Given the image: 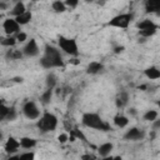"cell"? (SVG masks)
<instances>
[{
    "label": "cell",
    "instance_id": "33",
    "mask_svg": "<svg viewBox=\"0 0 160 160\" xmlns=\"http://www.w3.org/2000/svg\"><path fill=\"white\" fill-rule=\"evenodd\" d=\"M68 140H69V135L65 134V132H62V134H60V135L58 136V141H59L60 144H65Z\"/></svg>",
    "mask_w": 160,
    "mask_h": 160
},
{
    "label": "cell",
    "instance_id": "24",
    "mask_svg": "<svg viewBox=\"0 0 160 160\" xmlns=\"http://www.w3.org/2000/svg\"><path fill=\"white\" fill-rule=\"evenodd\" d=\"M22 56H24L22 51H19V50H9L6 52V58L10 60H18V59H21Z\"/></svg>",
    "mask_w": 160,
    "mask_h": 160
},
{
    "label": "cell",
    "instance_id": "18",
    "mask_svg": "<svg viewBox=\"0 0 160 160\" xmlns=\"http://www.w3.org/2000/svg\"><path fill=\"white\" fill-rule=\"evenodd\" d=\"M145 10L146 12H156L160 10V1L155 0H148L145 1Z\"/></svg>",
    "mask_w": 160,
    "mask_h": 160
},
{
    "label": "cell",
    "instance_id": "31",
    "mask_svg": "<svg viewBox=\"0 0 160 160\" xmlns=\"http://www.w3.org/2000/svg\"><path fill=\"white\" fill-rule=\"evenodd\" d=\"M15 39H16V42H24V41L28 39V35H26V32L19 31V32L15 35Z\"/></svg>",
    "mask_w": 160,
    "mask_h": 160
},
{
    "label": "cell",
    "instance_id": "29",
    "mask_svg": "<svg viewBox=\"0 0 160 160\" xmlns=\"http://www.w3.org/2000/svg\"><path fill=\"white\" fill-rule=\"evenodd\" d=\"M19 160H35V154L32 151L24 152V154L19 155Z\"/></svg>",
    "mask_w": 160,
    "mask_h": 160
},
{
    "label": "cell",
    "instance_id": "30",
    "mask_svg": "<svg viewBox=\"0 0 160 160\" xmlns=\"http://www.w3.org/2000/svg\"><path fill=\"white\" fill-rule=\"evenodd\" d=\"M16 110L14 109V108H10V110H9V112H8V115H6V118H5V120H8V121H12V120H15L16 119Z\"/></svg>",
    "mask_w": 160,
    "mask_h": 160
},
{
    "label": "cell",
    "instance_id": "44",
    "mask_svg": "<svg viewBox=\"0 0 160 160\" xmlns=\"http://www.w3.org/2000/svg\"><path fill=\"white\" fill-rule=\"evenodd\" d=\"M2 138H4V135H2V132L0 131V140H2Z\"/></svg>",
    "mask_w": 160,
    "mask_h": 160
},
{
    "label": "cell",
    "instance_id": "25",
    "mask_svg": "<svg viewBox=\"0 0 160 160\" xmlns=\"http://www.w3.org/2000/svg\"><path fill=\"white\" fill-rule=\"evenodd\" d=\"M51 98H52V89H46V90L42 92L40 100H41L42 104H49L50 100H51Z\"/></svg>",
    "mask_w": 160,
    "mask_h": 160
},
{
    "label": "cell",
    "instance_id": "3",
    "mask_svg": "<svg viewBox=\"0 0 160 160\" xmlns=\"http://www.w3.org/2000/svg\"><path fill=\"white\" fill-rule=\"evenodd\" d=\"M36 126L39 130H41L42 132H50L54 131L58 126V118L52 114V112H44L42 115H40V118L36 121Z\"/></svg>",
    "mask_w": 160,
    "mask_h": 160
},
{
    "label": "cell",
    "instance_id": "37",
    "mask_svg": "<svg viewBox=\"0 0 160 160\" xmlns=\"http://www.w3.org/2000/svg\"><path fill=\"white\" fill-rule=\"evenodd\" d=\"M128 112H129L130 115H136V109L131 108V109H129V110H128Z\"/></svg>",
    "mask_w": 160,
    "mask_h": 160
},
{
    "label": "cell",
    "instance_id": "14",
    "mask_svg": "<svg viewBox=\"0 0 160 160\" xmlns=\"http://www.w3.org/2000/svg\"><path fill=\"white\" fill-rule=\"evenodd\" d=\"M144 74H145V76H146L148 79H150V80H156V79L160 78V70H159L156 66H150V68L145 69V70H144Z\"/></svg>",
    "mask_w": 160,
    "mask_h": 160
},
{
    "label": "cell",
    "instance_id": "28",
    "mask_svg": "<svg viewBox=\"0 0 160 160\" xmlns=\"http://www.w3.org/2000/svg\"><path fill=\"white\" fill-rule=\"evenodd\" d=\"M158 29H159V26L152 28V29H148V30H144V31H139V34H140L142 38H149V36L154 35V34L158 31Z\"/></svg>",
    "mask_w": 160,
    "mask_h": 160
},
{
    "label": "cell",
    "instance_id": "8",
    "mask_svg": "<svg viewBox=\"0 0 160 160\" xmlns=\"http://www.w3.org/2000/svg\"><path fill=\"white\" fill-rule=\"evenodd\" d=\"M40 52L39 50V46H38V42L35 39H30L25 46L22 48V55L24 56H28V58H34V56H38Z\"/></svg>",
    "mask_w": 160,
    "mask_h": 160
},
{
    "label": "cell",
    "instance_id": "6",
    "mask_svg": "<svg viewBox=\"0 0 160 160\" xmlns=\"http://www.w3.org/2000/svg\"><path fill=\"white\" fill-rule=\"evenodd\" d=\"M22 114L30 120H38L40 118V110L35 101H26L22 105Z\"/></svg>",
    "mask_w": 160,
    "mask_h": 160
},
{
    "label": "cell",
    "instance_id": "32",
    "mask_svg": "<svg viewBox=\"0 0 160 160\" xmlns=\"http://www.w3.org/2000/svg\"><path fill=\"white\" fill-rule=\"evenodd\" d=\"M64 4L66 8H76L79 5V1L78 0H66V1H64Z\"/></svg>",
    "mask_w": 160,
    "mask_h": 160
},
{
    "label": "cell",
    "instance_id": "15",
    "mask_svg": "<svg viewBox=\"0 0 160 160\" xmlns=\"http://www.w3.org/2000/svg\"><path fill=\"white\" fill-rule=\"evenodd\" d=\"M25 11H26V6H25V4L21 2V1H18V2L14 5V8L10 10V15H12L14 18H16V16L24 14Z\"/></svg>",
    "mask_w": 160,
    "mask_h": 160
},
{
    "label": "cell",
    "instance_id": "19",
    "mask_svg": "<svg viewBox=\"0 0 160 160\" xmlns=\"http://www.w3.org/2000/svg\"><path fill=\"white\" fill-rule=\"evenodd\" d=\"M138 29H139V31H144V30H148V29H152V28H156L158 25L152 21V20H150V19H144L142 21H140V22H138Z\"/></svg>",
    "mask_w": 160,
    "mask_h": 160
},
{
    "label": "cell",
    "instance_id": "39",
    "mask_svg": "<svg viewBox=\"0 0 160 160\" xmlns=\"http://www.w3.org/2000/svg\"><path fill=\"white\" fill-rule=\"evenodd\" d=\"M15 82H22V78H19V76H16V78H14L12 79Z\"/></svg>",
    "mask_w": 160,
    "mask_h": 160
},
{
    "label": "cell",
    "instance_id": "40",
    "mask_svg": "<svg viewBox=\"0 0 160 160\" xmlns=\"http://www.w3.org/2000/svg\"><path fill=\"white\" fill-rule=\"evenodd\" d=\"M81 159H82V160H91L92 158H91L90 155H82V156H81Z\"/></svg>",
    "mask_w": 160,
    "mask_h": 160
},
{
    "label": "cell",
    "instance_id": "12",
    "mask_svg": "<svg viewBox=\"0 0 160 160\" xmlns=\"http://www.w3.org/2000/svg\"><path fill=\"white\" fill-rule=\"evenodd\" d=\"M102 69H104V66H102L101 62H99V61H91L88 65V68H86V72L90 74V75H95V74H99Z\"/></svg>",
    "mask_w": 160,
    "mask_h": 160
},
{
    "label": "cell",
    "instance_id": "26",
    "mask_svg": "<svg viewBox=\"0 0 160 160\" xmlns=\"http://www.w3.org/2000/svg\"><path fill=\"white\" fill-rule=\"evenodd\" d=\"M9 110H10V108L6 106L2 100H0V120H5V118H6L8 112H9Z\"/></svg>",
    "mask_w": 160,
    "mask_h": 160
},
{
    "label": "cell",
    "instance_id": "21",
    "mask_svg": "<svg viewBox=\"0 0 160 160\" xmlns=\"http://www.w3.org/2000/svg\"><path fill=\"white\" fill-rule=\"evenodd\" d=\"M45 82H46V88L48 89H54L56 82H58V78L55 76V74L50 72V74L46 75V81Z\"/></svg>",
    "mask_w": 160,
    "mask_h": 160
},
{
    "label": "cell",
    "instance_id": "17",
    "mask_svg": "<svg viewBox=\"0 0 160 160\" xmlns=\"http://www.w3.org/2000/svg\"><path fill=\"white\" fill-rule=\"evenodd\" d=\"M114 124H115L118 128H120V129L126 128L128 124H129V118L125 116V115L118 114V115H115V118H114Z\"/></svg>",
    "mask_w": 160,
    "mask_h": 160
},
{
    "label": "cell",
    "instance_id": "34",
    "mask_svg": "<svg viewBox=\"0 0 160 160\" xmlns=\"http://www.w3.org/2000/svg\"><path fill=\"white\" fill-rule=\"evenodd\" d=\"M160 128V120H155V121H152V130L154 131H158V129Z\"/></svg>",
    "mask_w": 160,
    "mask_h": 160
},
{
    "label": "cell",
    "instance_id": "22",
    "mask_svg": "<svg viewBox=\"0 0 160 160\" xmlns=\"http://www.w3.org/2000/svg\"><path fill=\"white\" fill-rule=\"evenodd\" d=\"M51 8L55 12H64L66 10V6L64 4V1H60V0H56V1H52L51 2Z\"/></svg>",
    "mask_w": 160,
    "mask_h": 160
},
{
    "label": "cell",
    "instance_id": "27",
    "mask_svg": "<svg viewBox=\"0 0 160 160\" xmlns=\"http://www.w3.org/2000/svg\"><path fill=\"white\" fill-rule=\"evenodd\" d=\"M15 44H16V39H15V36L2 38V40H1V45H2V46H14Z\"/></svg>",
    "mask_w": 160,
    "mask_h": 160
},
{
    "label": "cell",
    "instance_id": "16",
    "mask_svg": "<svg viewBox=\"0 0 160 160\" xmlns=\"http://www.w3.org/2000/svg\"><path fill=\"white\" fill-rule=\"evenodd\" d=\"M20 146L24 149H32L34 146H36V140L34 138H29V136H24L19 140Z\"/></svg>",
    "mask_w": 160,
    "mask_h": 160
},
{
    "label": "cell",
    "instance_id": "9",
    "mask_svg": "<svg viewBox=\"0 0 160 160\" xmlns=\"http://www.w3.org/2000/svg\"><path fill=\"white\" fill-rule=\"evenodd\" d=\"M145 132L138 128H131L129 129L125 134H124V139L125 140H131V141H136V140H141L144 138Z\"/></svg>",
    "mask_w": 160,
    "mask_h": 160
},
{
    "label": "cell",
    "instance_id": "23",
    "mask_svg": "<svg viewBox=\"0 0 160 160\" xmlns=\"http://www.w3.org/2000/svg\"><path fill=\"white\" fill-rule=\"evenodd\" d=\"M158 111L156 110H148L145 114H144V120H146V121H150V122H152V121H155L156 119H158Z\"/></svg>",
    "mask_w": 160,
    "mask_h": 160
},
{
    "label": "cell",
    "instance_id": "43",
    "mask_svg": "<svg viewBox=\"0 0 160 160\" xmlns=\"http://www.w3.org/2000/svg\"><path fill=\"white\" fill-rule=\"evenodd\" d=\"M70 62H72V64H79V61H78V59H72V60H70Z\"/></svg>",
    "mask_w": 160,
    "mask_h": 160
},
{
    "label": "cell",
    "instance_id": "38",
    "mask_svg": "<svg viewBox=\"0 0 160 160\" xmlns=\"http://www.w3.org/2000/svg\"><path fill=\"white\" fill-rule=\"evenodd\" d=\"M8 160H19V155H11L8 158Z\"/></svg>",
    "mask_w": 160,
    "mask_h": 160
},
{
    "label": "cell",
    "instance_id": "7",
    "mask_svg": "<svg viewBox=\"0 0 160 160\" xmlns=\"http://www.w3.org/2000/svg\"><path fill=\"white\" fill-rule=\"evenodd\" d=\"M2 29H4V31L8 36H12V35H16L20 31V25L15 21L14 18H8L2 22Z\"/></svg>",
    "mask_w": 160,
    "mask_h": 160
},
{
    "label": "cell",
    "instance_id": "11",
    "mask_svg": "<svg viewBox=\"0 0 160 160\" xmlns=\"http://www.w3.org/2000/svg\"><path fill=\"white\" fill-rule=\"evenodd\" d=\"M15 19V21L21 26V25H26V24H29L30 21H31V19H32V14H31V11H29V10H26L24 14H21V15H19V16H16V18H14Z\"/></svg>",
    "mask_w": 160,
    "mask_h": 160
},
{
    "label": "cell",
    "instance_id": "35",
    "mask_svg": "<svg viewBox=\"0 0 160 160\" xmlns=\"http://www.w3.org/2000/svg\"><path fill=\"white\" fill-rule=\"evenodd\" d=\"M9 8V4L5 1H0V10H6Z\"/></svg>",
    "mask_w": 160,
    "mask_h": 160
},
{
    "label": "cell",
    "instance_id": "20",
    "mask_svg": "<svg viewBox=\"0 0 160 160\" xmlns=\"http://www.w3.org/2000/svg\"><path fill=\"white\" fill-rule=\"evenodd\" d=\"M128 100H129L128 92L122 91V92H120V94L118 95V98H116V100H115V104H116L118 108H124V106L128 104Z\"/></svg>",
    "mask_w": 160,
    "mask_h": 160
},
{
    "label": "cell",
    "instance_id": "10",
    "mask_svg": "<svg viewBox=\"0 0 160 160\" xmlns=\"http://www.w3.org/2000/svg\"><path fill=\"white\" fill-rule=\"evenodd\" d=\"M19 148H20L19 140L15 139V138H12V136H10V138L6 140L5 146H4V149H5V151H6L8 154H14V152H16V151L19 150Z\"/></svg>",
    "mask_w": 160,
    "mask_h": 160
},
{
    "label": "cell",
    "instance_id": "4",
    "mask_svg": "<svg viewBox=\"0 0 160 160\" xmlns=\"http://www.w3.org/2000/svg\"><path fill=\"white\" fill-rule=\"evenodd\" d=\"M58 44L60 46V49L66 52L68 55L71 56H76L79 54V48H78V42L75 39H70V38H65V36H59Z\"/></svg>",
    "mask_w": 160,
    "mask_h": 160
},
{
    "label": "cell",
    "instance_id": "41",
    "mask_svg": "<svg viewBox=\"0 0 160 160\" xmlns=\"http://www.w3.org/2000/svg\"><path fill=\"white\" fill-rule=\"evenodd\" d=\"M112 160H122V158L120 155H116V156H112Z\"/></svg>",
    "mask_w": 160,
    "mask_h": 160
},
{
    "label": "cell",
    "instance_id": "5",
    "mask_svg": "<svg viewBox=\"0 0 160 160\" xmlns=\"http://www.w3.org/2000/svg\"><path fill=\"white\" fill-rule=\"evenodd\" d=\"M134 15L128 12V14H119L116 16H114L110 21H109V26H114V28H120V29H126L130 22L132 21Z\"/></svg>",
    "mask_w": 160,
    "mask_h": 160
},
{
    "label": "cell",
    "instance_id": "36",
    "mask_svg": "<svg viewBox=\"0 0 160 160\" xmlns=\"http://www.w3.org/2000/svg\"><path fill=\"white\" fill-rule=\"evenodd\" d=\"M124 46H116V48H114V52H116V54H119V52H122L124 51Z\"/></svg>",
    "mask_w": 160,
    "mask_h": 160
},
{
    "label": "cell",
    "instance_id": "1",
    "mask_svg": "<svg viewBox=\"0 0 160 160\" xmlns=\"http://www.w3.org/2000/svg\"><path fill=\"white\" fill-rule=\"evenodd\" d=\"M40 65L44 69H52V68H62L64 60L60 51L51 45H45L44 55L40 59Z\"/></svg>",
    "mask_w": 160,
    "mask_h": 160
},
{
    "label": "cell",
    "instance_id": "13",
    "mask_svg": "<svg viewBox=\"0 0 160 160\" xmlns=\"http://www.w3.org/2000/svg\"><path fill=\"white\" fill-rule=\"evenodd\" d=\"M112 148H114V145L111 142H104L98 148V152L101 158H105V156L110 155V152L112 151Z\"/></svg>",
    "mask_w": 160,
    "mask_h": 160
},
{
    "label": "cell",
    "instance_id": "2",
    "mask_svg": "<svg viewBox=\"0 0 160 160\" xmlns=\"http://www.w3.org/2000/svg\"><path fill=\"white\" fill-rule=\"evenodd\" d=\"M82 124L88 128H91V129H96V130H102V131H106L109 130V125L101 119L100 115L95 114V112H85L82 115V119H81Z\"/></svg>",
    "mask_w": 160,
    "mask_h": 160
},
{
    "label": "cell",
    "instance_id": "42",
    "mask_svg": "<svg viewBox=\"0 0 160 160\" xmlns=\"http://www.w3.org/2000/svg\"><path fill=\"white\" fill-rule=\"evenodd\" d=\"M101 160H112V156H111V155H109V156H105V158H102Z\"/></svg>",
    "mask_w": 160,
    "mask_h": 160
},
{
    "label": "cell",
    "instance_id": "45",
    "mask_svg": "<svg viewBox=\"0 0 160 160\" xmlns=\"http://www.w3.org/2000/svg\"><path fill=\"white\" fill-rule=\"evenodd\" d=\"M1 40H2V38H0V45H1Z\"/></svg>",
    "mask_w": 160,
    "mask_h": 160
}]
</instances>
